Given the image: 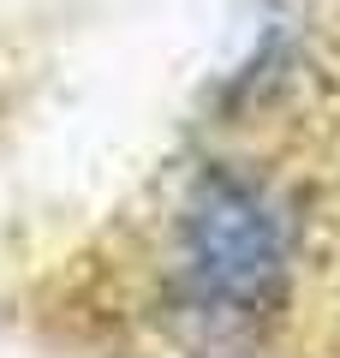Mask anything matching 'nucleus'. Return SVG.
Instances as JSON below:
<instances>
[{
  "mask_svg": "<svg viewBox=\"0 0 340 358\" xmlns=\"http://www.w3.org/2000/svg\"><path fill=\"white\" fill-rule=\"evenodd\" d=\"M179 263H185V293L203 317L221 329H251L287 293L292 268L287 215L263 185L239 173H215L197 185L185 209Z\"/></svg>",
  "mask_w": 340,
  "mask_h": 358,
  "instance_id": "1",
  "label": "nucleus"
}]
</instances>
